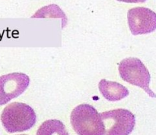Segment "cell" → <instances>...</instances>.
Returning a JSON list of instances; mask_svg holds the SVG:
<instances>
[{"label": "cell", "instance_id": "8", "mask_svg": "<svg viewBox=\"0 0 156 135\" xmlns=\"http://www.w3.org/2000/svg\"><path fill=\"white\" fill-rule=\"evenodd\" d=\"M37 135H69L62 122L50 119L44 122L38 128Z\"/></svg>", "mask_w": 156, "mask_h": 135}, {"label": "cell", "instance_id": "1", "mask_svg": "<svg viewBox=\"0 0 156 135\" xmlns=\"http://www.w3.org/2000/svg\"><path fill=\"white\" fill-rule=\"evenodd\" d=\"M34 110L21 102H12L3 109L1 122L9 133L22 132L30 129L36 123Z\"/></svg>", "mask_w": 156, "mask_h": 135}, {"label": "cell", "instance_id": "9", "mask_svg": "<svg viewBox=\"0 0 156 135\" xmlns=\"http://www.w3.org/2000/svg\"><path fill=\"white\" fill-rule=\"evenodd\" d=\"M32 18H60L62 19V27L66 24V16L57 5H50L37 11Z\"/></svg>", "mask_w": 156, "mask_h": 135}, {"label": "cell", "instance_id": "10", "mask_svg": "<svg viewBox=\"0 0 156 135\" xmlns=\"http://www.w3.org/2000/svg\"><path fill=\"white\" fill-rule=\"evenodd\" d=\"M119 2H123L126 3H143L145 2L146 0H117Z\"/></svg>", "mask_w": 156, "mask_h": 135}, {"label": "cell", "instance_id": "2", "mask_svg": "<svg viewBox=\"0 0 156 135\" xmlns=\"http://www.w3.org/2000/svg\"><path fill=\"white\" fill-rule=\"evenodd\" d=\"M72 126L78 135H105L101 114L91 105L82 104L71 113Z\"/></svg>", "mask_w": 156, "mask_h": 135}, {"label": "cell", "instance_id": "11", "mask_svg": "<svg viewBox=\"0 0 156 135\" xmlns=\"http://www.w3.org/2000/svg\"><path fill=\"white\" fill-rule=\"evenodd\" d=\"M20 135H27V134H20Z\"/></svg>", "mask_w": 156, "mask_h": 135}, {"label": "cell", "instance_id": "6", "mask_svg": "<svg viewBox=\"0 0 156 135\" xmlns=\"http://www.w3.org/2000/svg\"><path fill=\"white\" fill-rule=\"evenodd\" d=\"M128 24L133 35H146L156 30V13L144 7H136L128 11Z\"/></svg>", "mask_w": 156, "mask_h": 135}, {"label": "cell", "instance_id": "7", "mask_svg": "<svg viewBox=\"0 0 156 135\" xmlns=\"http://www.w3.org/2000/svg\"><path fill=\"white\" fill-rule=\"evenodd\" d=\"M98 88L103 97L110 102L120 101L129 95V90L123 85L105 79L100 81Z\"/></svg>", "mask_w": 156, "mask_h": 135}, {"label": "cell", "instance_id": "4", "mask_svg": "<svg viewBox=\"0 0 156 135\" xmlns=\"http://www.w3.org/2000/svg\"><path fill=\"white\" fill-rule=\"evenodd\" d=\"M105 135H129L136 125L135 115L129 110L118 108L101 113Z\"/></svg>", "mask_w": 156, "mask_h": 135}, {"label": "cell", "instance_id": "5", "mask_svg": "<svg viewBox=\"0 0 156 135\" xmlns=\"http://www.w3.org/2000/svg\"><path fill=\"white\" fill-rule=\"evenodd\" d=\"M30 84V78L24 73H12L0 76V105L22 94Z\"/></svg>", "mask_w": 156, "mask_h": 135}, {"label": "cell", "instance_id": "3", "mask_svg": "<svg viewBox=\"0 0 156 135\" xmlns=\"http://www.w3.org/2000/svg\"><path fill=\"white\" fill-rule=\"evenodd\" d=\"M119 73L125 82L140 87L150 97L156 98V94L149 88L150 73L140 59L129 57L123 60L119 64Z\"/></svg>", "mask_w": 156, "mask_h": 135}]
</instances>
